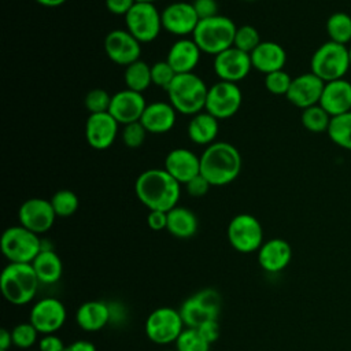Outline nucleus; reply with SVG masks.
<instances>
[{"label": "nucleus", "mask_w": 351, "mask_h": 351, "mask_svg": "<svg viewBox=\"0 0 351 351\" xmlns=\"http://www.w3.org/2000/svg\"><path fill=\"white\" fill-rule=\"evenodd\" d=\"M137 199L149 210L170 211L181 196V184L165 169H148L143 171L136 182Z\"/></svg>", "instance_id": "1"}, {"label": "nucleus", "mask_w": 351, "mask_h": 351, "mask_svg": "<svg viewBox=\"0 0 351 351\" xmlns=\"http://www.w3.org/2000/svg\"><path fill=\"white\" fill-rule=\"evenodd\" d=\"M241 171L239 149L226 141H215L200 155V174L211 186H223L234 181Z\"/></svg>", "instance_id": "2"}, {"label": "nucleus", "mask_w": 351, "mask_h": 351, "mask_svg": "<svg viewBox=\"0 0 351 351\" xmlns=\"http://www.w3.org/2000/svg\"><path fill=\"white\" fill-rule=\"evenodd\" d=\"M166 92L169 103L177 112L195 115L204 110L208 88L195 73H185L177 74Z\"/></svg>", "instance_id": "3"}, {"label": "nucleus", "mask_w": 351, "mask_h": 351, "mask_svg": "<svg viewBox=\"0 0 351 351\" xmlns=\"http://www.w3.org/2000/svg\"><path fill=\"white\" fill-rule=\"evenodd\" d=\"M40 281L32 263H8L0 276V288L4 299L15 306L33 300Z\"/></svg>", "instance_id": "4"}, {"label": "nucleus", "mask_w": 351, "mask_h": 351, "mask_svg": "<svg viewBox=\"0 0 351 351\" xmlns=\"http://www.w3.org/2000/svg\"><path fill=\"white\" fill-rule=\"evenodd\" d=\"M236 29L237 26L230 18L218 14L207 19H200L192 33V40L203 53L217 56L233 47Z\"/></svg>", "instance_id": "5"}, {"label": "nucleus", "mask_w": 351, "mask_h": 351, "mask_svg": "<svg viewBox=\"0 0 351 351\" xmlns=\"http://www.w3.org/2000/svg\"><path fill=\"white\" fill-rule=\"evenodd\" d=\"M350 69L348 47L330 40L321 44L310 60V71L324 82L344 78Z\"/></svg>", "instance_id": "6"}, {"label": "nucleus", "mask_w": 351, "mask_h": 351, "mask_svg": "<svg viewBox=\"0 0 351 351\" xmlns=\"http://www.w3.org/2000/svg\"><path fill=\"white\" fill-rule=\"evenodd\" d=\"M0 247L10 263H32L43 250V241L34 232L15 225L3 232Z\"/></svg>", "instance_id": "7"}, {"label": "nucleus", "mask_w": 351, "mask_h": 351, "mask_svg": "<svg viewBox=\"0 0 351 351\" xmlns=\"http://www.w3.org/2000/svg\"><path fill=\"white\" fill-rule=\"evenodd\" d=\"M221 313V296L215 289L206 288L185 299L180 314L186 328H199L206 321L218 319Z\"/></svg>", "instance_id": "8"}, {"label": "nucleus", "mask_w": 351, "mask_h": 351, "mask_svg": "<svg viewBox=\"0 0 351 351\" xmlns=\"http://www.w3.org/2000/svg\"><path fill=\"white\" fill-rule=\"evenodd\" d=\"M147 337L159 346L176 343L181 332L185 329V324L180 314V310L165 306L158 307L149 313L145 319Z\"/></svg>", "instance_id": "9"}, {"label": "nucleus", "mask_w": 351, "mask_h": 351, "mask_svg": "<svg viewBox=\"0 0 351 351\" xmlns=\"http://www.w3.org/2000/svg\"><path fill=\"white\" fill-rule=\"evenodd\" d=\"M126 30L141 44L152 43L160 33L162 16L152 3L136 1L125 15Z\"/></svg>", "instance_id": "10"}, {"label": "nucleus", "mask_w": 351, "mask_h": 351, "mask_svg": "<svg viewBox=\"0 0 351 351\" xmlns=\"http://www.w3.org/2000/svg\"><path fill=\"white\" fill-rule=\"evenodd\" d=\"M229 244L241 254L255 252L263 244V228L251 214L243 213L234 215L228 225Z\"/></svg>", "instance_id": "11"}, {"label": "nucleus", "mask_w": 351, "mask_h": 351, "mask_svg": "<svg viewBox=\"0 0 351 351\" xmlns=\"http://www.w3.org/2000/svg\"><path fill=\"white\" fill-rule=\"evenodd\" d=\"M243 93L237 84L218 81L208 88L204 110L217 119L233 117L241 107Z\"/></svg>", "instance_id": "12"}, {"label": "nucleus", "mask_w": 351, "mask_h": 351, "mask_svg": "<svg viewBox=\"0 0 351 351\" xmlns=\"http://www.w3.org/2000/svg\"><path fill=\"white\" fill-rule=\"evenodd\" d=\"M66 307L56 298H43L37 300L29 314V322L41 335L56 333L66 322Z\"/></svg>", "instance_id": "13"}, {"label": "nucleus", "mask_w": 351, "mask_h": 351, "mask_svg": "<svg viewBox=\"0 0 351 351\" xmlns=\"http://www.w3.org/2000/svg\"><path fill=\"white\" fill-rule=\"evenodd\" d=\"M106 55L115 64L129 66L141 56V43L134 38L126 29L111 30L104 38Z\"/></svg>", "instance_id": "14"}, {"label": "nucleus", "mask_w": 351, "mask_h": 351, "mask_svg": "<svg viewBox=\"0 0 351 351\" xmlns=\"http://www.w3.org/2000/svg\"><path fill=\"white\" fill-rule=\"evenodd\" d=\"M55 218L56 214L51 202L41 197H30L25 200L18 210L19 225L34 232L36 234L48 232L52 228Z\"/></svg>", "instance_id": "15"}, {"label": "nucleus", "mask_w": 351, "mask_h": 351, "mask_svg": "<svg viewBox=\"0 0 351 351\" xmlns=\"http://www.w3.org/2000/svg\"><path fill=\"white\" fill-rule=\"evenodd\" d=\"M213 69L219 81L237 84L250 74L252 69L251 56L247 52L230 47L229 49L214 56Z\"/></svg>", "instance_id": "16"}, {"label": "nucleus", "mask_w": 351, "mask_h": 351, "mask_svg": "<svg viewBox=\"0 0 351 351\" xmlns=\"http://www.w3.org/2000/svg\"><path fill=\"white\" fill-rule=\"evenodd\" d=\"M160 16L163 29L180 37L192 34L200 21L192 3L186 1L170 3L160 12Z\"/></svg>", "instance_id": "17"}, {"label": "nucleus", "mask_w": 351, "mask_h": 351, "mask_svg": "<svg viewBox=\"0 0 351 351\" xmlns=\"http://www.w3.org/2000/svg\"><path fill=\"white\" fill-rule=\"evenodd\" d=\"M325 82L317 77L314 73H303L292 78L291 86L285 97L291 104L298 108H308L311 106L319 104L321 95L324 90Z\"/></svg>", "instance_id": "18"}, {"label": "nucleus", "mask_w": 351, "mask_h": 351, "mask_svg": "<svg viewBox=\"0 0 351 351\" xmlns=\"http://www.w3.org/2000/svg\"><path fill=\"white\" fill-rule=\"evenodd\" d=\"M118 121L110 112L89 114L85 123V138L93 149L110 148L118 134Z\"/></svg>", "instance_id": "19"}, {"label": "nucleus", "mask_w": 351, "mask_h": 351, "mask_svg": "<svg viewBox=\"0 0 351 351\" xmlns=\"http://www.w3.org/2000/svg\"><path fill=\"white\" fill-rule=\"evenodd\" d=\"M145 107L147 103L143 93L126 88L112 95L108 112L118 121V123L128 125L140 121Z\"/></svg>", "instance_id": "20"}, {"label": "nucleus", "mask_w": 351, "mask_h": 351, "mask_svg": "<svg viewBox=\"0 0 351 351\" xmlns=\"http://www.w3.org/2000/svg\"><path fill=\"white\" fill-rule=\"evenodd\" d=\"M165 170L180 184H186L200 173V156L186 148H174L165 159Z\"/></svg>", "instance_id": "21"}, {"label": "nucleus", "mask_w": 351, "mask_h": 351, "mask_svg": "<svg viewBox=\"0 0 351 351\" xmlns=\"http://www.w3.org/2000/svg\"><path fill=\"white\" fill-rule=\"evenodd\" d=\"M258 252V263L267 273L284 270L292 258V248L284 239H270L263 241Z\"/></svg>", "instance_id": "22"}, {"label": "nucleus", "mask_w": 351, "mask_h": 351, "mask_svg": "<svg viewBox=\"0 0 351 351\" xmlns=\"http://www.w3.org/2000/svg\"><path fill=\"white\" fill-rule=\"evenodd\" d=\"M319 106L330 117L351 111V82L346 78L325 82Z\"/></svg>", "instance_id": "23"}, {"label": "nucleus", "mask_w": 351, "mask_h": 351, "mask_svg": "<svg viewBox=\"0 0 351 351\" xmlns=\"http://www.w3.org/2000/svg\"><path fill=\"white\" fill-rule=\"evenodd\" d=\"M177 119V111L169 101H154L147 104L140 122L148 133L162 134L173 129Z\"/></svg>", "instance_id": "24"}, {"label": "nucleus", "mask_w": 351, "mask_h": 351, "mask_svg": "<svg viewBox=\"0 0 351 351\" xmlns=\"http://www.w3.org/2000/svg\"><path fill=\"white\" fill-rule=\"evenodd\" d=\"M202 51L192 38H180L170 47L167 52V63L177 74L193 73L199 64Z\"/></svg>", "instance_id": "25"}, {"label": "nucleus", "mask_w": 351, "mask_h": 351, "mask_svg": "<svg viewBox=\"0 0 351 351\" xmlns=\"http://www.w3.org/2000/svg\"><path fill=\"white\" fill-rule=\"evenodd\" d=\"M252 69L262 74H269L273 71L284 70L287 63L285 49L274 41H262L251 53Z\"/></svg>", "instance_id": "26"}, {"label": "nucleus", "mask_w": 351, "mask_h": 351, "mask_svg": "<svg viewBox=\"0 0 351 351\" xmlns=\"http://www.w3.org/2000/svg\"><path fill=\"white\" fill-rule=\"evenodd\" d=\"M111 321V307L103 300H88L75 313L77 325L85 332H97Z\"/></svg>", "instance_id": "27"}, {"label": "nucleus", "mask_w": 351, "mask_h": 351, "mask_svg": "<svg viewBox=\"0 0 351 351\" xmlns=\"http://www.w3.org/2000/svg\"><path fill=\"white\" fill-rule=\"evenodd\" d=\"M218 121L219 119H217L207 111H202L192 115L186 126L188 137L191 138L192 143L197 145H210L215 143V138L219 132Z\"/></svg>", "instance_id": "28"}, {"label": "nucleus", "mask_w": 351, "mask_h": 351, "mask_svg": "<svg viewBox=\"0 0 351 351\" xmlns=\"http://www.w3.org/2000/svg\"><path fill=\"white\" fill-rule=\"evenodd\" d=\"M40 284H55L63 273V263L59 255L52 248H43L32 262Z\"/></svg>", "instance_id": "29"}, {"label": "nucleus", "mask_w": 351, "mask_h": 351, "mask_svg": "<svg viewBox=\"0 0 351 351\" xmlns=\"http://www.w3.org/2000/svg\"><path fill=\"white\" fill-rule=\"evenodd\" d=\"M197 218L193 211L186 207L176 206L167 211V228L166 230L178 239H189L197 232Z\"/></svg>", "instance_id": "30"}, {"label": "nucleus", "mask_w": 351, "mask_h": 351, "mask_svg": "<svg viewBox=\"0 0 351 351\" xmlns=\"http://www.w3.org/2000/svg\"><path fill=\"white\" fill-rule=\"evenodd\" d=\"M123 80L128 89L143 93L152 84L151 66L140 59L125 67Z\"/></svg>", "instance_id": "31"}, {"label": "nucleus", "mask_w": 351, "mask_h": 351, "mask_svg": "<svg viewBox=\"0 0 351 351\" xmlns=\"http://www.w3.org/2000/svg\"><path fill=\"white\" fill-rule=\"evenodd\" d=\"M326 34L337 44H351V15L343 11L333 12L326 21Z\"/></svg>", "instance_id": "32"}, {"label": "nucleus", "mask_w": 351, "mask_h": 351, "mask_svg": "<svg viewBox=\"0 0 351 351\" xmlns=\"http://www.w3.org/2000/svg\"><path fill=\"white\" fill-rule=\"evenodd\" d=\"M326 133L332 143L351 151V111L332 117Z\"/></svg>", "instance_id": "33"}, {"label": "nucleus", "mask_w": 351, "mask_h": 351, "mask_svg": "<svg viewBox=\"0 0 351 351\" xmlns=\"http://www.w3.org/2000/svg\"><path fill=\"white\" fill-rule=\"evenodd\" d=\"M302 125L311 133L328 132L332 117L319 106H311L302 111Z\"/></svg>", "instance_id": "34"}, {"label": "nucleus", "mask_w": 351, "mask_h": 351, "mask_svg": "<svg viewBox=\"0 0 351 351\" xmlns=\"http://www.w3.org/2000/svg\"><path fill=\"white\" fill-rule=\"evenodd\" d=\"M52 208L56 214V217H70L78 210L80 200L77 195L70 189H60L55 192V195L51 197Z\"/></svg>", "instance_id": "35"}, {"label": "nucleus", "mask_w": 351, "mask_h": 351, "mask_svg": "<svg viewBox=\"0 0 351 351\" xmlns=\"http://www.w3.org/2000/svg\"><path fill=\"white\" fill-rule=\"evenodd\" d=\"M210 346L197 329L186 326L176 340L177 351H210Z\"/></svg>", "instance_id": "36"}, {"label": "nucleus", "mask_w": 351, "mask_h": 351, "mask_svg": "<svg viewBox=\"0 0 351 351\" xmlns=\"http://www.w3.org/2000/svg\"><path fill=\"white\" fill-rule=\"evenodd\" d=\"M11 337L12 346L26 351L37 343L38 330L33 326L32 322H21L11 329Z\"/></svg>", "instance_id": "37"}, {"label": "nucleus", "mask_w": 351, "mask_h": 351, "mask_svg": "<svg viewBox=\"0 0 351 351\" xmlns=\"http://www.w3.org/2000/svg\"><path fill=\"white\" fill-rule=\"evenodd\" d=\"M261 43L262 41H261L259 32L252 25H243L236 29L234 41H233L234 48L243 52L251 53Z\"/></svg>", "instance_id": "38"}, {"label": "nucleus", "mask_w": 351, "mask_h": 351, "mask_svg": "<svg viewBox=\"0 0 351 351\" xmlns=\"http://www.w3.org/2000/svg\"><path fill=\"white\" fill-rule=\"evenodd\" d=\"M111 97L107 90L95 88L89 90L85 96V108L89 111V114H100V112H108Z\"/></svg>", "instance_id": "39"}, {"label": "nucleus", "mask_w": 351, "mask_h": 351, "mask_svg": "<svg viewBox=\"0 0 351 351\" xmlns=\"http://www.w3.org/2000/svg\"><path fill=\"white\" fill-rule=\"evenodd\" d=\"M292 78L291 75L284 71V70H278V71H273L265 75V86L266 89L276 96H285L288 93V89L291 86Z\"/></svg>", "instance_id": "40"}, {"label": "nucleus", "mask_w": 351, "mask_h": 351, "mask_svg": "<svg viewBox=\"0 0 351 351\" xmlns=\"http://www.w3.org/2000/svg\"><path fill=\"white\" fill-rule=\"evenodd\" d=\"M176 75H177V73L167 63V60H159L151 66L152 84L159 88H163L165 90H167V88L170 86V84L173 82Z\"/></svg>", "instance_id": "41"}, {"label": "nucleus", "mask_w": 351, "mask_h": 351, "mask_svg": "<svg viewBox=\"0 0 351 351\" xmlns=\"http://www.w3.org/2000/svg\"><path fill=\"white\" fill-rule=\"evenodd\" d=\"M147 133L148 132L145 130L143 123L140 121H137V122H132V123L123 125L121 137H122L123 144L128 148H138L145 141Z\"/></svg>", "instance_id": "42"}, {"label": "nucleus", "mask_w": 351, "mask_h": 351, "mask_svg": "<svg viewBox=\"0 0 351 351\" xmlns=\"http://www.w3.org/2000/svg\"><path fill=\"white\" fill-rule=\"evenodd\" d=\"M185 186H186V192H188V195H191V196H193V197H202V196H204L207 192H208V189H210V182L206 180V177L203 176V174H197V176H195L192 180H189L186 184H185Z\"/></svg>", "instance_id": "43"}, {"label": "nucleus", "mask_w": 351, "mask_h": 351, "mask_svg": "<svg viewBox=\"0 0 351 351\" xmlns=\"http://www.w3.org/2000/svg\"><path fill=\"white\" fill-rule=\"evenodd\" d=\"M199 19H207L218 15L217 0H193L192 3Z\"/></svg>", "instance_id": "44"}, {"label": "nucleus", "mask_w": 351, "mask_h": 351, "mask_svg": "<svg viewBox=\"0 0 351 351\" xmlns=\"http://www.w3.org/2000/svg\"><path fill=\"white\" fill-rule=\"evenodd\" d=\"M199 330V333L204 337V340L210 344H213L214 341L218 340L219 335H221V328L218 324V319H213V321H206L203 322L199 328H196Z\"/></svg>", "instance_id": "45"}, {"label": "nucleus", "mask_w": 351, "mask_h": 351, "mask_svg": "<svg viewBox=\"0 0 351 351\" xmlns=\"http://www.w3.org/2000/svg\"><path fill=\"white\" fill-rule=\"evenodd\" d=\"M66 346L63 340L56 336L55 333L51 335H43V337L38 340V350L40 351H64Z\"/></svg>", "instance_id": "46"}, {"label": "nucleus", "mask_w": 351, "mask_h": 351, "mask_svg": "<svg viewBox=\"0 0 351 351\" xmlns=\"http://www.w3.org/2000/svg\"><path fill=\"white\" fill-rule=\"evenodd\" d=\"M147 223L149 229L152 230H163L167 228V213L166 211H159V210H152L148 213L147 217Z\"/></svg>", "instance_id": "47"}, {"label": "nucleus", "mask_w": 351, "mask_h": 351, "mask_svg": "<svg viewBox=\"0 0 351 351\" xmlns=\"http://www.w3.org/2000/svg\"><path fill=\"white\" fill-rule=\"evenodd\" d=\"M136 4V0H106V8L114 15H126Z\"/></svg>", "instance_id": "48"}, {"label": "nucleus", "mask_w": 351, "mask_h": 351, "mask_svg": "<svg viewBox=\"0 0 351 351\" xmlns=\"http://www.w3.org/2000/svg\"><path fill=\"white\" fill-rule=\"evenodd\" d=\"M64 351H97L96 346L88 340H75L66 346Z\"/></svg>", "instance_id": "49"}, {"label": "nucleus", "mask_w": 351, "mask_h": 351, "mask_svg": "<svg viewBox=\"0 0 351 351\" xmlns=\"http://www.w3.org/2000/svg\"><path fill=\"white\" fill-rule=\"evenodd\" d=\"M12 346V337H11V330L3 328L0 332V350L1 351H8V348Z\"/></svg>", "instance_id": "50"}, {"label": "nucleus", "mask_w": 351, "mask_h": 351, "mask_svg": "<svg viewBox=\"0 0 351 351\" xmlns=\"http://www.w3.org/2000/svg\"><path fill=\"white\" fill-rule=\"evenodd\" d=\"M38 4H41V5H44V7H49V8H52V7H59V5H62L63 3H66L67 0H36Z\"/></svg>", "instance_id": "51"}, {"label": "nucleus", "mask_w": 351, "mask_h": 351, "mask_svg": "<svg viewBox=\"0 0 351 351\" xmlns=\"http://www.w3.org/2000/svg\"><path fill=\"white\" fill-rule=\"evenodd\" d=\"M136 1H141V3H155V1H158V0H136Z\"/></svg>", "instance_id": "52"}, {"label": "nucleus", "mask_w": 351, "mask_h": 351, "mask_svg": "<svg viewBox=\"0 0 351 351\" xmlns=\"http://www.w3.org/2000/svg\"><path fill=\"white\" fill-rule=\"evenodd\" d=\"M348 55H350V64H351V44L348 47Z\"/></svg>", "instance_id": "53"}, {"label": "nucleus", "mask_w": 351, "mask_h": 351, "mask_svg": "<svg viewBox=\"0 0 351 351\" xmlns=\"http://www.w3.org/2000/svg\"><path fill=\"white\" fill-rule=\"evenodd\" d=\"M26 351H40V350H38V348H37V350H33V348H30V350H26Z\"/></svg>", "instance_id": "54"}, {"label": "nucleus", "mask_w": 351, "mask_h": 351, "mask_svg": "<svg viewBox=\"0 0 351 351\" xmlns=\"http://www.w3.org/2000/svg\"><path fill=\"white\" fill-rule=\"evenodd\" d=\"M166 351H177V350H166Z\"/></svg>", "instance_id": "55"}, {"label": "nucleus", "mask_w": 351, "mask_h": 351, "mask_svg": "<svg viewBox=\"0 0 351 351\" xmlns=\"http://www.w3.org/2000/svg\"><path fill=\"white\" fill-rule=\"evenodd\" d=\"M244 1H254V0H244Z\"/></svg>", "instance_id": "56"}]
</instances>
